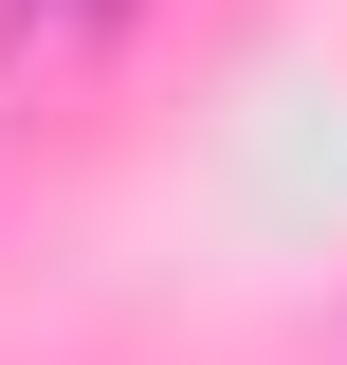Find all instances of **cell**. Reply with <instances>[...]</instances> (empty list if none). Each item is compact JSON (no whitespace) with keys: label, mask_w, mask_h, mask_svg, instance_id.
I'll return each mask as SVG.
<instances>
[{"label":"cell","mask_w":347,"mask_h":365,"mask_svg":"<svg viewBox=\"0 0 347 365\" xmlns=\"http://www.w3.org/2000/svg\"><path fill=\"white\" fill-rule=\"evenodd\" d=\"M146 0H0V91L19 73H74V55H110Z\"/></svg>","instance_id":"cell-1"}]
</instances>
